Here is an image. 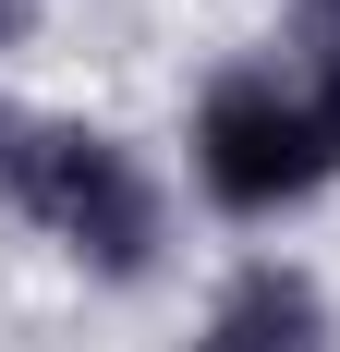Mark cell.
I'll return each instance as SVG.
<instances>
[{"label": "cell", "mask_w": 340, "mask_h": 352, "mask_svg": "<svg viewBox=\"0 0 340 352\" xmlns=\"http://www.w3.org/2000/svg\"><path fill=\"white\" fill-rule=\"evenodd\" d=\"M328 170H340V158H328V134H316L304 73L243 61V73H219V85H206V109H195V182H206V207L279 219V207H304Z\"/></svg>", "instance_id": "1"}, {"label": "cell", "mask_w": 340, "mask_h": 352, "mask_svg": "<svg viewBox=\"0 0 340 352\" xmlns=\"http://www.w3.org/2000/svg\"><path fill=\"white\" fill-rule=\"evenodd\" d=\"M12 207L49 219V231L98 267V280H146V267H158V231H170V207H158V182H146V158H134L122 134H85V122H36Z\"/></svg>", "instance_id": "2"}, {"label": "cell", "mask_w": 340, "mask_h": 352, "mask_svg": "<svg viewBox=\"0 0 340 352\" xmlns=\"http://www.w3.org/2000/svg\"><path fill=\"white\" fill-rule=\"evenodd\" d=\"M206 352H328V292H316L292 255H255V267L219 292Z\"/></svg>", "instance_id": "3"}, {"label": "cell", "mask_w": 340, "mask_h": 352, "mask_svg": "<svg viewBox=\"0 0 340 352\" xmlns=\"http://www.w3.org/2000/svg\"><path fill=\"white\" fill-rule=\"evenodd\" d=\"M304 98H316V134H328V158H340V36L304 61Z\"/></svg>", "instance_id": "4"}, {"label": "cell", "mask_w": 340, "mask_h": 352, "mask_svg": "<svg viewBox=\"0 0 340 352\" xmlns=\"http://www.w3.org/2000/svg\"><path fill=\"white\" fill-rule=\"evenodd\" d=\"M25 146H36V122H25V109H12V98H0V195L25 182Z\"/></svg>", "instance_id": "5"}, {"label": "cell", "mask_w": 340, "mask_h": 352, "mask_svg": "<svg viewBox=\"0 0 340 352\" xmlns=\"http://www.w3.org/2000/svg\"><path fill=\"white\" fill-rule=\"evenodd\" d=\"M25 25H36V0H0V49H25Z\"/></svg>", "instance_id": "6"}, {"label": "cell", "mask_w": 340, "mask_h": 352, "mask_svg": "<svg viewBox=\"0 0 340 352\" xmlns=\"http://www.w3.org/2000/svg\"><path fill=\"white\" fill-rule=\"evenodd\" d=\"M304 12H316V25H328V36H340V0H304Z\"/></svg>", "instance_id": "7"}]
</instances>
